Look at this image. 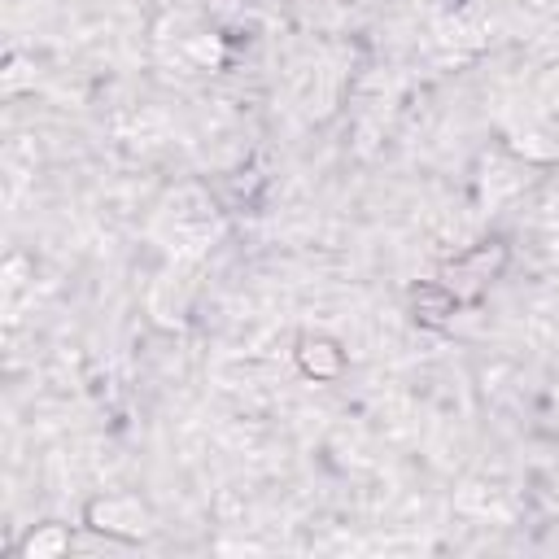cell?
Instances as JSON below:
<instances>
[{
  "label": "cell",
  "mask_w": 559,
  "mask_h": 559,
  "mask_svg": "<svg viewBox=\"0 0 559 559\" xmlns=\"http://www.w3.org/2000/svg\"><path fill=\"white\" fill-rule=\"evenodd\" d=\"M415 311H420L428 324H442V319L455 311V297L446 289H437V284H420V289H415Z\"/></svg>",
  "instance_id": "obj_4"
},
{
  "label": "cell",
  "mask_w": 559,
  "mask_h": 559,
  "mask_svg": "<svg viewBox=\"0 0 559 559\" xmlns=\"http://www.w3.org/2000/svg\"><path fill=\"white\" fill-rule=\"evenodd\" d=\"M503 258H507V249L498 245V241H485V245H477V249H468L463 254V271H472V280H490L498 267H503Z\"/></svg>",
  "instance_id": "obj_3"
},
{
  "label": "cell",
  "mask_w": 559,
  "mask_h": 559,
  "mask_svg": "<svg viewBox=\"0 0 559 559\" xmlns=\"http://www.w3.org/2000/svg\"><path fill=\"white\" fill-rule=\"evenodd\" d=\"M66 546H70V533H66L62 525H44L40 533H31L22 551H27V555H35V559H44V555H62Z\"/></svg>",
  "instance_id": "obj_5"
},
{
  "label": "cell",
  "mask_w": 559,
  "mask_h": 559,
  "mask_svg": "<svg viewBox=\"0 0 559 559\" xmlns=\"http://www.w3.org/2000/svg\"><path fill=\"white\" fill-rule=\"evenodd\" d=\"M88 520H92V529L118 533V538H140L149 529V511L136 498H97L88 507Z\"/></svg>",
  "instance_id": "obj_1"
},
{
  "label": "cell",
  "mask_w": 559,
  "mask_h": 559,
  "mask_svg": "<svg viewBox=\"0 0 559 559\" xmlns=\"http://www.w3.org/2000/svg\"><path fill=\"white\" fill-rule=\"evenodd\" d=\"M297 359H302V372L315 376V380H332V376H341V367H346V359H341V350L332 346V341H302Z\"/></svg>",
  "instance_id": "obj_2"
}]
</instances>
